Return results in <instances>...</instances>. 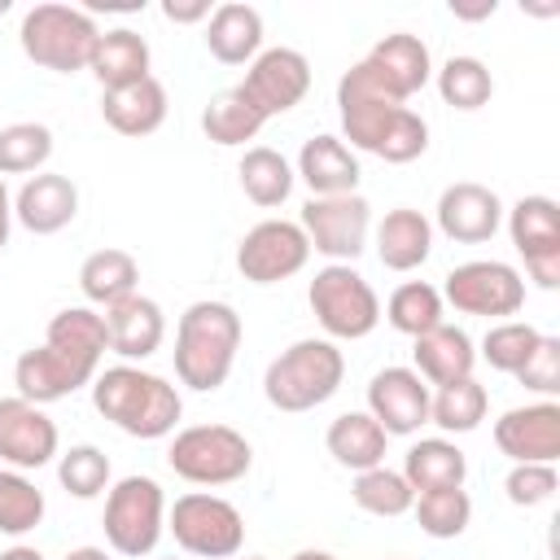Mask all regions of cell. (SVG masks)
Wrapping results in <instances>:
<instances>
[{
  "mask_svg": "<svg viewBox=\"0 0 560 560\" xmlns=\"http://www.w3.org/2000/svg\"><path fill=\"white\" fill-rule=\"evenodd\" d=\"M311 258V241L293 219H262L236 245V271L249 284H280Z\"/></svg>",
  "mask_w": 560,
  "mask_h": 560,
  "instance_id": "9a60e30c",
  "label": "cell"
},
{
  "mask_svg": "<svg viewBox=\"0 0 560 560\" xmlns=\"http://www.w3.org/2000/svg\"><path fill=\"white\" fill-rule=\"evenodd\" d=\"M433 83H438V96L451 109H464V114L490 105V96H494V74L486 70L481 57H468V52L464 57H446L433 70Z\"/></svg>",
  "mask_w": 560,
  "mask_h": 560,
  "instance_id": "e575fe53",
  "label": "cell"
},
{
  "mask_svg": "<svg viewBox=\"0 0 560 560\" xmlns=\"http://www.w3.org/2000/svg\"><path fill=\"white\" fill-rule=\"evenodd\" d=\"M341 79H350L354 88L381 96V101H394V105H407L429 79H433V52L420 35L411 31H394V35H381L368 57H359Z\"/></svg>",
  "mask_w": 560,
  "mask_h": 560,
  "instance_id": "9c48e42d",
  "label": "cell"
},
{
  "mask_svg": "<svg viewBox=\"0 0 560 560\" xmlns=\"http://www.w3.org/2000/svg\"><path fill=\"white\" fill-rule=\"evenodd\" d=\"M398 472L407 477V486L416 494H424V490H451V486H464L468 459H464V451L451 438H420V442L407 446Z\"/></svg>",
  "mask_w": 560,
  "mask_h": 560,
  "instance_id": "f546056e",
  "label": "cell"
},
{
  "mask_svg": "<svg viewBox=\"0 0 560 560\" xmlns=\"http://www.w3.org/2000/svg\"><path fill=\"white\" fill-rule=\"evenodd\" d=\"M206 48L223 66H249L262 52V13L245 0H223L206 18Z\"/></svg>",
  "mask_w": 560,
  "mask_h": 560,
  "instance_id": "cb8c5ba5",
  "label": "cell"
},
{
  "mask_svg": "<svg viewBox=\"0 0 560 560\" xmlns=\"http://www.w3.org/2000/svg\"><path fill=\"white\" fill-rule=\"evenodd\" d=\"M337 114H341V136L350 149H363L381 162L407 166L429 149V122L411 105L381 101L350 79H337Z\"/></svg>",
  "mask_w": 560,
  "mask_h": 560,
  "instance_id": "277c9868",
  "label": "cell"
},
{
  "mask_svg": "<svg viewBox=\"0 0 560 560\" xmlns=\"http://www.w3.org/2000/svg\"><path fill=\"white\" fill-rule=\"evenodd\" d=\"M451 13L464 18V22H481V18L494 13V0H481V4H451Z\"/></svg>",
  "mask_w": 560,
  "mask_h": 560,
  "instance_id": "7dc6e473",
  "label": "cell"
},
{
  "mask_svg": "<svg viewBox=\"0 0 560 560\" xmlns=\"http://www.w3.org/2000/svg\"><path fill=\"white\" fill-rule=\"evenodd\" d=\"M101 529H105V542L118 556H127V560L149 556L166 534V494H162V486L144 472H131V477L114 481L109 494H105Z\"/></svg>",
  "mask_w": 560,
  "mask_h": 560,
  "instance_id": "ba28073f",
  "label": "cell"
},
{
  "mask_svg": "<svg viewBox=\"0 0 560 560\" xmlns=\"http://www.w3.org/2000/svg\"><path fill=\"white\" fill-rule=\"evenodd\" d=\"M61 446V433L52 424V416L18 394L0 398V459L18 472H35L44 468Z\"/></svg>",
  "mask_w": 560,
  "mask_h": 560,
  "instance_id": "d6986e66",
  "label": "cell"
},
{
  "mask_svg": "<svg viewBox=\"0 0 560 560\" xmlns=\"http://www.w3.org/2000/svg\"><path fill=\"white\" fill-rule=\"evenodd\" d=\"M162 18L166 22H179V26L206 22L210 18V0H162Z\"/></svg>",
  "mask_w": 560,
  "mask_h": 560,
  "instance_id": "f6af8a7d",
  "label": "cell"
},
{
  "mask_svg": "<svg viewBox=\"0 0 560 560\" xmlns=\"http://www.w3.org/2000/svg\"><path fill=\"white\" fill-rule=\"evenodd\" d=\"M149 66H153V52H149V39L131 26H114V31H101L96 48H92V79L101 83V92H114V88H127V83H140L149 79Z\"/></svg>",
  "mask_w": 560,
  "mask_h": 560,
  "instance_id": "4316f807",
  "label": "cell"
},
{
  "mask_svg": "<svg viewBox=\"0 0 560 560\" xmlns=\"http://www.w3.org/2000/svg\"><path fill=\"white\" fill-rule=\"evenodd\" d=\"M105 350H109V332H105L101 311H92V306L57 311L44 328V346L22 350L18 363H13L18 398H26L35 407L70 398L74 389L92 385V376L101 372Z\"/></svg>",
  "mask_w": 560,
  "mask_h": 560,
  "instance_id": "6da1fadb",
  "label": "cell"
},
{
  "mask_svg": "<svg viewBox=\"0 0 560 560\" xmlns=\"http://www.w3.org/2000/svg\"><path fill=\"white\" fill-rule=\"evenodd\" d=\"M429 385L416 368H381L368 381V416L385 429V438H411L429 424Z\"/></svg>",
  "mask_w": 560,
  "mask_h": 560,
  "instance_id": "e0dca14e",
  "label": "cell"
},
{
  "mask_svg": "<svg viewBox=\"0 0 560 560\" xmlns=\"http://www.w3.org/2000/svg\"><path fill=\"white\" fill-rule=\"evenodd\" d=\"M350 499H354L368 516H402V512H411L416 490L407 486V477H402V472H394V468L376 464V468H368V472H354Z\"/></svg>",
  "mask_w": 560,
  "mask_h": 560,
  "instance_id": "8d00e7d4",
  "label": "cell"
},
{
  "mask_svg": "<svg viewBox=\"0 0 560 560\" xmlns=\"http://www.w3.org/2000/svg\"><path fill=\"white\" fill-rule=\"evenodd\" d=\"M48 158H52V131L44 122L0 127V179L4 175H39Z\"/></svg>",
  "mask_w": 560,
  "mask_h": 560,
  "instance_id": "74e56055",
  "label": "cell"
},
{
  "mask_svg": "<svg viewBox=\"0 0 560 560\" xmlns=\"http://www.w3.org/2000/svg\"><path fill=\"white\" fill-rule=\"evenodd\" d=\"M166 109H171L166 88H162V79H153V74L140 79V83L101 92V114H105V122H109L118 136H131V140L153 136V131L166 122Z\"/></svg>",
  "mask_w": 560,
  "mask_h": 560,
  "instance_id": "484cf974",
  "label": "cell"
},
{
  "mask_svg": "<svg viewBox=\"0 0 560 560\" xmlns=\"http://www.w3.org/2000/svg\"><path fill=\"white\" fill-rule=\"evenodd\" d=\"M262 122H267V118H262L258 105L241 92V83L214 92L210 105L201 109V131H206V140H214L219 149H236V144L254 140V136L262 131Z\"/></svg>",
  "mask_w": 560,
  "mask_h": 560,
  "instance_id": "1f68e13d",
  "label": "cell"
},
{
  "mask_svg": "<svg viewBox=\"0 0 560 560\" xmlns=\"http://www.w3.org/2000/svg\"><path fill=\"white\" fill-rule=\"evenodd\" d=\"M442 315H446V302H442V293H438L429 280H407V284H398V289L389 293V302H385L389 328L407 332L411 341H416L420 332L438 328Z\"/></svg>",
  "mask_w": 560,
  "mask_h": 560,
  "instance_id": "d590c367",
  "label": "cell"
},
{
  "mask_svg": "<svg viewBox=\"0 0 560 560\" xmlns=\"http://www.w3.org/2000/svg\"><path fill=\"white\" fill-rule=\"evenodd\" d=\"M538 328L534 324H525V319H499V324H490V332L481 337V359L494 368V372H508V376H516L521 372V363L534 354V346H538Z\"/></svg>",
  "mask_w": 560,
  "mask_h": 560,
  "instance_id": "60d3db41",
  "label": "cell"
},
{
  "mask_svg": "<svg viewBox=\"0 0 560 560\" xmlns=\"http://www.w3.org/2000/svg\"><path fill=\"white\" fill-rule=\"evenodd\" d=\"M346 381V354L337 350V341L328 337H302L289 350H280L267 363L262 376V394L276 411H315L324 407Z\"/></svg>",
  "mask_w": 560,
  "mask_h": 560,
  "instance_id": "5b68a950",
  "label": "cell"
},
{
  "mask_svg": "<svg viewBox=\"0 0 560 560\" xmlns=\"http://www.w3.org/2000/svg\"><path fill=\"white\" fill-rule=\"evenodd\" d=\"M503 214H508V236L516 254L525 258L529 280L538 289H556L560 284V206L542 192H529Z\"/></svg>",
  "mask_w": 560,
  "mask_h": 560,
  "instance_id": "5bb4252c",
  "label": "cell"
},
{
  "mask_svg": "<svg viewBox=\"0 0 560 560\" xmlns=\"http://www.w3.org/2000/svg\"><path fill=\"white\" fill-rule=\"evenodd\" d=\"M503 228V201L477 179H459L438 197V232L459 245H486Z\"/></svg>",
  "mask_w": 560,
  "mask_h": 560,
  "instance_id": "ffe728a7",
  "label": "cell"
},
{
  "mask_svg": "<svg viewBox=\"0 0 560 560\" xmlns=\"http://www.w3.org/2000/svg\"><path fill=\"white\" fill-rule=\"evenodd\" d=\"M486 407H490L486 385L477 376H464L429 394V424H438L442 433H472L486 420Z\"/></svg>",
  "mask_w": 560,
  "mask_h": 560,
  "instance_id": "836d02e7",
  "label": "cell"
},
{
  "mask_svg": "<svg viewBox=\"0 0 560 560\" xmlns=\"http://www.w3.org/2000/svg\"><path fill=\"white\" fill-rule=\"evenodd\" d=\"M516 381H521L525 389L542 394V398H556V394H560V337H547V332H542L538 346H534V354L521 363Z\"/></svg>",
  "mask_w": 560,
  "mask_h": 560,
  "instance_id": "ee69618b",
  "label": "cell"
},
{
  "mask_svg": "<svg viewBox=\"0 0 560 560\" xmlns=\"http://www.w3.org/2000/svg\"><path fill=\"white\" fill-rule=\"evenodd\" d=\"M0 13H9V0H0Z\"/></svg>",
  "mask_w": 560,
  "mask_h": 560,
  "instance_id": "816d5d0a",
  "label": "cell"
},
{
  "mask_svg": "<svg viewBox=\"0 0 560 560\" xmlns=\"http://www.w3.org/2000/svg\"><path fill=\"white\" fill-rule=\"evenodd\" d=\"M298 228L306 232L311 249L324 254L328 262H354L368 249V236H372V206H368L363 192L311 197L302 206Z\"/></svg>",
  "mask_w": 560,
  "mask_h": 560,
  "instance_id": "4fadbf2b",
  "label": "cell"
},
{
  "mask_svg": "<svg viewBox=\"0 0 560 560\" xmlns=\"http://www.w3.org/2000/svg\"><path fill=\"white\" fill-rule=\"evenodd\" d=\"M289 560H337L332 551H319V547H306V551H293Z\"/></svg>",
  "mask_w": 560,
  "mask_h": 560,
  "instance_id": "f907efd6",
  "label": "cell"
},
{
  "mask_svg": "<svg viewBox=\"0 0 560 560\" xmlns=\"http://www.w3.org/2000/svg\"><path fill=\"white\" fill-rule=\"evenodd\" d=\"M61 560H109V551H105V547H74V551H66Z\"/></svg>",
  "mask_w": 560,
  "mask_h": 560,
  "instance_id": "681fc988",
  "label": "cell"
},
{
  "mask_svg": "<svg viewBox=\"0 0 560 560\" xmlns=\"http://www.w3.org/2000/svg\"><path fill=\"white\" fill-rule=\"evenodd\" d=\"M44 490L18 472V468H0V534L22 538L44 521Z\"/></svg>",
  "mask_w": 560,
  "mask_h": 560,
  "instance_id": "f35d334b",
  "label": "cell"
},
{
  "mask_svg": "<svg viewBox=\"0 0 560 560\" xmlns=\"http://www.w3.org/2000/svg\"><path fill=\"white\" fill-rule=\"evenodd\" d=\"M0 560H44L39 547H26V542H13L9 551H0Z\"/></svg>",
  "mask_w": 560,
  "mask_h": 560,
  "instance_id": "c3c4849f",
  "label": "cell"
},
{
  "mask_svg": "<svg viewBox=\"0 0 560 560\" xmlns=\"http://www.w3.org/2000/svg\"><path fill=\"white\" fill-rule=\"evenodd\" d=\"M411 359H416V376L424 381V385H451V381H464V376H472V368H477V350H472V337L459 328V324H438V328H429V332H420L416 337V350H411Z\"/></svg>",
  "mask_w": 560,
  "mask_h": 560,
  "instance_id": "d4e9b609",
  "label": "cell"
},
{
  "mask_svg": "<svg viewBox=\"0 0 560 560\" xmlns=\"http://www.w3.org/2000/svg\"><path fill=\"white\" fill-rule=\"evenodd\" d=\"M92 407L114 429H122L127 438H140V442H158V438L175 433V424L184 416L179 389L166 376L144 372L136 363H114V368L96 372L92 376Z\"/></svg>",
  "mask_w": 560,
  "mask_h": 560,
  "instance_id": "7a4b0ae2",
  "label": "cell"
},
{
  "mask_svg": "<svg viewBox=\"0 0 560 560\" xmlns=\"http://www.w3.org/2000/svg\"><path fill=\"white\" fill-rule=\"evenodd\" d=\"M438 293L459 315L508 319L525 306V276L512 262H499V258H468V262L446 271V284Z\"/></svg>",
  "mask_w": 560,
  "mask_h": 560,
  "instance_id": "7c38bea8",
  "label": "cell"
},
{
  "mask_svg": "<svg viewBox=\"0 0 560 560\" xmlns=\"http://www.w3.org/2000/svg\"><path fill=\"white\" fill-rule=\"evenodd\" d=\"M236 175H241V192H245L254 206H262V210H276L280 201H289V192H293V184H298L293 162H289L280 149H271V144L245 149Z\"/></svg>",
  "mask_w": 560,
  "mask_h": 560,
  "instance_id": "d6a6232c",
  "label": "cell"
},
{
  "mask_svg": "<svg viewBox=\"0 0 560 560\" xmlns=\"http://www.w3.org/2000/svg\"><path fill=\"white\" fill-rule=\"evenodd\" d=\"M433 254V223L411 210V206H394L385 210V219L376 223V258L389 271H416L424 267Z\"/></svg>",
  "mask_w": 560,
  "mask_h": 560,
  "instance_id": "83f0119b",
  "label": "cell"
},
{
  "mask_svg": "<svg viewBox=\"0 0 560 560\" xmlns=\"http://www.w3.org/2000/svg\"><path fill=\"white\" fill-rule=\"evenodd\" d=\"M293 175L311 188V197H341V192H359V158L341 136H311L298 149V166Z\"/></svg>",
  "mask_w": 560,
  "mask_h": 560,
  "instance_id": "7402d4cb",
  "label": "cell"
},
{
  "mask_svg": "<svg viewBox=\"0 0 560 560\" xmlns=\"http://www.w3.org/2000/svg\"><path fill=\"white\" fill-rule=\"evenodd\" d=\"M245 324L232 302L201 298L175 324V376L197 394H214L236 363Z\"/></svg>",
  "mask_w": 560,
  "mask_h": 560,
  "instance_id": "3957f363",
  "label": "cell"
},
{
  "mask_svg": "<svg viewBox=\"0 0 560 560\" xmlns=\"http://www.w3.org/2000/svg\"><path fill=\"white\" fill-rule=\"evenodd\" d=\"M232 560H241V556H232ZM245 560H262V556H245Z\"/></svg>",
  "mask_w": 560,
  "mask_h": 560,
  "instance_id": "f5cc1de1",
  "label": "cell"
},
{
  "mask_svg": "<svg viewBox=\"0 0 560 560\" xmlns=\"http://www.w3.org/2000/svg\"><path fill=\"white\" fill-rule=\"evenodd\" d=\"M560 477H556V464H512V472L503 477V494L508 503L516 508H538L556 494Z\"/></svg>",
  "mask_w": 560,
  "mask_h": 560,
  "instance_id": "7bdbcfd3",
  "label": "cell"
},
{
  "mask_svg": "<svg viewBox=\"0 0 560 560\" xmlns=\"http://www.w3.org/2000/svg\"><path fill=\"white\" fill-rule=\"evenodd\" d=\"M494 446L512 464H556L560 459V402L538 398L512 407L494 420Z\"/></svg>",
  "mask_w": 560,
  "mask_h": 560,
  "instance_id": "ac0fdd59",
  "label": "cell"
},
{
  "mask_svg": "<svg viewBox=\"0 0 560 560\" xmlns=\"http://www.w3.org/2000/svg\"><path fill=\"white\" fill-rule=\"evenodd\" d=\"M74 214H79V188L70 175L39 171L13 192V219L35 236H52V232L70 228Z\"/></svg>",
  "mask_w": 560,
  "mask_h": 560,
  "instance_id": "44dd1931",
  "label": "cell"
},
{
  "mask_svg": "<svg viewBox=\"0 0 560 560\" xmlns=\"http://www.w3.org/2000/svg\"><path fill=\"white\" fill-rule=\"evenodd\" d=\"M101 39V26L88 9L79 4H57V0H44V4H31L18 22V44L22 52L44 66V70H57V74H74V70H88L92 61V48Z\"/></svg>",
  "mask_w": 560,
  "mask_h": 560,
  "instance_id": "8992f818",
  "label": "cell"
},
{
  "mask_svg": "<svg viewBox=\"0 0 560 560\" xmlns=\"http://www.w3.org/2000/svg\"><path fill=\"white\" fill-rule=\"evenodd\" d=\"M324 446H328V455H332L341 468H350V472H368V468L385 464V446H389V438H385V429H381L368 411H341V416L328 424Z\"/></svg>",
  "mask_w": 560,
  "mask_h": 560,
  "instance_id": "f1b7e54d",
  "label": "cell"
},
{
  "mask_svg": "<svg viewBox=\"0 0 560 560\" xmlns=\"http://www.w3.org/2000/svg\"><path fill=\"white\" fill-rule=\"evenodd\" d=\"M9 232H13V197H9V188L0 179V249L9 245Z\"/></svg>",
  "mask_w": 560,
  "mask_h": 560,
  "instance_id": "bcb514c9",
  "label": "cell"
},
{
  "mask_svg": "<svg viewBox=\"0 0 560 560\" xmlns=\"http://www.w3.org/2000/svg\"><path fill=\"white\" fill-rule=\"evenodd\" d=\"M57 481L66 486V494L74 499H96L109 490V455L92 442H79L70 451H61L57 459Z\"/></svg>",
  "mask_w": 560,
  "mask_h": 560,
  "instance_id": "b9f144b4",
  "label": "cell"
},
{
  "mask_svg": "<svg viewBox=\"0 0 560 560\" xmlns=\"http://www.w3.org/2000/svg\"><path fill=\"white\" fill-rule=\"evenodd\" d=\"M166 464L192 486H232L254 468V446L232 424H188L171 438Z\"/></svg>",
  "mask_w": 560,
  "mask_h": 560,
  "instance_id": "52a82bcc",
  "label": "cell"
},
{
  "mask_svg": "<svg viewBox=\"0 0 560 560\" xmlns=\"http://www.w3.org/2000/svg\"><path fill=\"white\" fill-rule=\"evenodd\" d=\"M241 92L258 105L262 118H276V114H289L293 105H302V96L311 92V61L298 52V48H262L245 79H241Z\"/></svg>",
  "mask_w": 560,
  "mask_h": 560,
  "instance_id": "2e32d148",
  "label": "cell"
},
{
  "mask_svg": "<svg viewBox=\"0 0 560 560\" xmlns=\"http://www.w3.org/2000/svg\"><path fill=\"white\" fill-rule=\"evenodd\" d=\"M136 284H140V262H136L127 249H114V245L88 254L83 267H79V289H83V298H88L92 306H101V311H109L114 302L140 293Z\"/></svg>",
  "mask_w": 560,
  "mask_h": 560,
  "instance_id": "4dcf8cb0",
  "label": "cell"
},
{
  "mask_svg": "<svg viewBox=\"0 0 560 560\" xmlns=\"http://www.w3.org/2000/svg\"><path fill=\"white\" fill-rule=\"evenodd\" d=\"M171 538L201 560H232L245 547V516L236 503L210 490H188L166 508Z\"/></svg>",
  "mask_w": 560,
  "mask_h": 560,
  "instance_id": "8fae6325",
  "label": "cell"
},
{
  "mask_svg": "<svg viewBox=\"0 0 560 560\" xmlns=\"http://www.w3.org/2000/svg\"><path fill=\"white\" fill-rule=\"evenodd\" d=\"M105 332H109V350L122 359V363H136V359H149L162 350V337H166V315L153 298L144 293H131L122 302H114L105 311Z\"/></svg>",
  "mask_w": 560,
  "mask_h": 560,
  "instance_id": "603a6c76",
  "label": "cell"
},
{
  "mask_svg": "<svg viewBox=\"0 0 560 560\" xmlns=\"http://www.w3.org/2000/svg\"><path fill=\"white\" fill-rule=\"evenodd\" d=\"M411 512H416V521H420V529L429 538H459L468 529V521H472V499H468L464 486L424 490V494H416Z\"/></svg>",
  "mask_w": 560,
  "mask_h": 560,
  "instance_id": "ab89813d",
  "label": "cell"
},
{
  "mask_svg": "<svg viewBox=\"0 0 560 560\" xmlns=\"http://www.w3.org/2000/svg\"><path fill=\"white\" fill-rule=\"evenodd\" d=\"M311 315L328 332V341H359L381 324V298L376 289L350 267V262H328L311 276L306 289Z\"/></svg>",
  "mask_w": 560,
  "mask_h": 560,
  "instance_id": "30bf717a",
  "label": "cell"
}]
</instances>
